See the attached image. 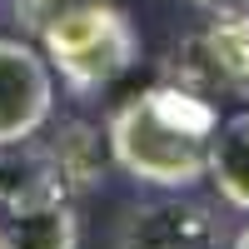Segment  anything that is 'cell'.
Segmentation results:
<instances>
[{"label": "cell", "instance_id": "cell-1", "mask_svg": "<svg viewBox=\"0 0 249 249\" xmlns=\"http://www.w3.org/2000/svg\"><path fill=\"white\" fill-rule=\"evenodd\" d=\"M219 110L184 85H150L130 95L110 115L105 140L120 175L150 190H195L210 179V150H214Z\"/></svg>", "mask_w": 249, "mask_h": 249}, {"label": "cell", "instance_id": "cell-2", "mask_svg": "<svg viewBox=\"0 0 249 249\" xmlns=\"http://www.w3.org/2000/svg\"><path fill=\"white\" fill-rule=\"evenodd\" d=\"M40 45H45L50 70L75 95H95L140 65V30L115 0H95V5L55 20L40 35Z\"/></svg>", "mask_w": 249, "mask_h": 249}, {"label": "cell", "instance_id": "cell-3", "mask_svg": "<svg viewBox=\"0 0 249 249\" xmlns=\"http://www.w3.org/2000/svg\"><path fill=\"white\" fill-rule=\"evenodd\" d=\"M175 85L204 100H249V10L214 15L175 45Z\"/></svg>", "mask_w": 249, "mask_h": 249}, {"label": "cell", "instance_id": "cell-4", "mask_svg": "<svg viewBox=\"0 0 249 249\" xmlns=\"http://www.w3.org/2000/svg\"><path fill=\"white\" fill-rule=\"evenodd\" d=\"M55 110V70L25 40L0 35V144L35 140Z\"/></svg>", "mask_w": 249, "mask_h": 249}, {"label": "cell", "instance_id": "cell-5", "mask_svg": "<svg viewBox=\"0 0 249 249\" xmlns=\"http://www.w3.org/2000/svg\"><path fill=\"white\" fill-rule=\"evenodd\" d=\"M214 214L184 190H164V199L135 204L120 224V249H214Z\"/></svg>", "mask_w": 249, "mask_h": 249}, {"label": "cell", "instance_id": "cell-6", "mask_svg": "<svg viewBox=\"0 0 249 249\" xmlns=\"http://www.w3.org/2000/svg\"><path fill=\"white\" fill-rule=\"evenodd\" d=\"M65 199L70 190L50 160V144H35V140L0 144V214L45 210V204H65Z\"/></svg>", "mask_w": 249, "mask_h": 249}, {"label": "cell", "instance_id": "cell-7", "mask_svg": "<svg viewBox=\"0 0 249 249\" xmlns=\"http://www.w3.org/2000/svg\"><path fill=\"white\" fill-rule=\"evenodd\" d=\"M45 144H50V160H55V170H60V179H65L70 195L95 190V184L105 179V170L115 164V160H110V140L100 135L95 124H85V120L60 124Z\"/></svg>", "mask_w": 249, "mask_h": 249}, {"label": "cell", "instance_id": "cell-8", "mask_svg": "<svg viewBox=\"0 0 249 249\" xmlns=\"http://www.w3.org/2000/svg\"><path fill=\"white\" fill-rule=\"evenodd\" d=\"M210 179L224 204L249 214V110H234L230 120H219L214 150H210Z\"/></svg>", "mask_w": 249, "mask_h": 249}, {"label": "cell", "instance_id": "cell-9", "mask_svg": "<svg viewBox=\"0 0 249 249\" xmlns=\"http://www.w3.org/2000/svg\"><path fill=\"white\" fill-rule=\"evenodd\" d=\"M5 249H80V219L65 204L5 214Z\"/></svg>", "mask_w": 249, "mask_h": 249}, {"label": "cell", "instance_id": "cell-10", "mask_svg": "<svg viewBox=\"0 0 249 249\" xmlns=\"http://www.w3.org/2000/svg\"><path fill=\"white\" fill-rule=\"evenodd\" d=\"M10 5H15V25H20V30L45 35L55 20H65V15H75V10H85V5H95V0H10Z\"/></svg>", "mask_w": 249, "mask_h": 249}, {"label": "cell", "instance_id": "cell-11", "mask_svg": "<svg viewBox=\"0 0 249 249\" xmlns=\"http://www.w3.org/2000/svg\"><path fill=\"white\" fill-rule=\"evenodd\" d=\"M195 10H204V15H244L249 10V0H190Z\"/></svg>", "mask_w": 249, "mask_h": 249}, {"label": "cell", "instance_id": "cell-12", "mask_svg": "<svg viewBox=\"0 0 249 249\" xmlns=\"http://www.w3.org/2000/svg\"><path fill=\"white\" fill-rule=\"evenodd\" d=\"M234 249H249V224H244V230L234 234Z\"/></svg>", "mask_w": 249, "mask_h": 249}, {"label": "cell", "instance_id": "cell-13", "mask_svg": "<svg viewBox=\"0 0 249 249\" xmlns=\"http://www.w3.org/2000/svg\"><path fill=\"white\" fill-rule=\"evenodd\" d=\"M0 249H5V219H0Z\"/></svg>", "mask_w": 249, "mask_h": 249}]
</instances>
